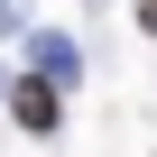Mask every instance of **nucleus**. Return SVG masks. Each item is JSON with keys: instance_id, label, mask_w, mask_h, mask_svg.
I'll list each match as a JSON object with an SVG mask.
<instances>
[{"instance_id": "obj_1", "label": "nucleus", "mask_w": 157, "mask_h": 157, "mask_svg": "<svg viewBox=\"0 0 157 157\" xmlns=\"http://www.w3.org/2000/svg\"><path fill=\"white\" fill-rule=\"evenodd\" d=\"M19 120L46 139V129H56V93H46V83H19Z\"/></svg>"}]
</instances>
